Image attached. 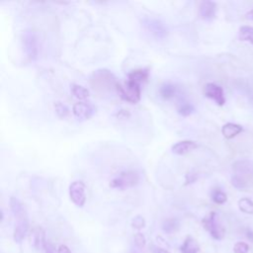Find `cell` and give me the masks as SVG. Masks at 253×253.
I'll list each match as a JSON object with an SVG mask.
<instances>
[{
	"mask_svg": "<svg viewBox=\"0 0 253 253\" xmlns=\"http://www.w3.org/2000/svg\"><path fill=\"white\" fill-rule=\"evenodd\" d=\"M180 249L182 253H198L200 250V246L192 236L188 235L185 238Z\"/></svg>",
	"mask_w": 253,
	"mask_h": 253,
	"instance_id": "cell-17",
	"label": "cell"
},
{
	"mask_svg": "<svg viewBox=\"0 0 253 253\" xmlns=\"http://www.w3.org/2000/svg\"><path fill=\"white\" fill-rule=\"evenodd\" d=\"M10 208H11V212L14 215V217L17 219L21 216L27 215L26 209L24 207V205L15 197H11L10 199Z\"/></svg>",
	"mask_w": 253,
	"mask_h": 253,
	"instance_id": "cell-18",
	"label": "cell"
},
{
	"mask_svg": "<svg viewBox=\"0 0 253 253\" xmlns=\"http://www.w3.org/2000/svg\"><path fill=\"white\" fill-rule=\"evenodd\" d=\"M148 76L149 73L148 69H136L128 74V79L141 84L142 82H146L148 79Z\"/></svg>",
	"mask_w": 253,
	"mask_h": 253,
	"instance_id": "cell-19",
	"label": "cell"
},
{
	"mask_svg": "<svg viewBox=\"0 0 253 253\" xmlns=\"http://www.w3.org/2000/svg\"><path fill=\"white\" fill-rule=\"evenodd\" d=\"M58 253H71V251L65 244H62L58 248Z\"/></svg>",
	"mask_w": 253,
	"mask_h": 253,
	"instance_id": "cell-31",
	"label": "cell"
},
{
	"mask_svg": "<svg viewBox=\"0 0 253 253\" xmlns=\"http://www.w3.org/2000/svg\"><path fill=\"white\" fill-rule=\"evenodd\" d=\"M91 84L95 90L97 91H106L110 90L112 87H117L118 82L116 81V78L114 75L106 69L102 70H97L92 79H91Z\"/></svg>",
	"mask_w": 253,
	"mask_h": 253,
	"instance_id": "cell-5",
	"label": "cell"
},
{
	"mask_svg": "<svg viewBox=\"0 0 253 253\" xmlns=\"http://www.w3.org/2000/svg\"><path fill=\"white\" fill-rule=\"evenodd\" d=\"M177 112L183 117H188L195 112V108L190 102L182 100L177 107Z\"/></svg>",
	"mask_w": 253,
	"mask_h": 253,
	"instance_id": "cell-22",
	"label": "cell"
},
{
	"mask_svg": "<svg viewBox=\"0 0 253 253\" xmlns=\"http://www.w3.org/2000/svg\"><path fill=\"white\" fill-rule=\"evenodd\" d=\"M140 181V175L137 171L128 170L123 171L118 176H116L111 182L110 186L114 189L126 190L129 188H133L138 185Z\"/></svg>",
	"mask_w": 253,
	"mask_h": 253,
	"instance_id": "cell-6",
	"label": "cell"
},
{
	"mask_svg": "<svg viewBox=\"0 0 253 253\" xmlns=\"http://www.w3.org/2000/svg\"><path fill=\"white\" fill-rule=\"evenodd\" d=\"M247 18L250 20H253V10H251L248 14H247Z\"/></svg>",
	"mask_w": 253,
	"mask_h": 253,
	"instance_id": "cell-35",
	"label": "cell"
},
{
	"mask_svg": "<svg viewBox=\"0 0 253 253\" xmlns=\"http://www.w3.org/2000/svg\"><path fill=\"white\" fill-rule=\"evenodd\" d=\"M204 229L217 240H222L225 237L226 230L220 221V217L216 212L209 213L202 221Z\"/></svg>",
	"mask_w": 253,
	"mask_h": 253,
	"instance_id": "cell-3",
	"label": "cell"
},
{
	"mask_svg": "<svg viewBox=\"0 0 253 253\" xmlns=\"http://www.w3.org/2000/svg\"><path fill=\"white\" fill-rule=\"evenodd\" d=\"M71 92L73 96L79 100H85L89 97V91L85 87H83L78 84H73L71 86Z\"/></svg>",
	"mask_w": 253,
	"mask_h": 253,
	"instance_id": "cell-21",
	"label": "cell"
},
{
	"mask_svg": "<svg viewBox=\"0 0 253 253\" xmlns=\"http://www.w3.org/2000/svg\"><path fill=\"white\" fill-rule=\"evenodd\" d=\"M86 186L82 181H74L69 186V197L72 203L82 208L86 202Z\"/></svg>",
	"mask_w": 253,
	"mask_h": 253,
	"instance_id": "cell-8",
	"label": "cell"
},
{
	"mask_svg": "<svg viewBox=\"0 0 253 253\" xmlns=\"http://www.w3.org/2000/svg\"><path fill=\"white\" fill-rule=\"evenodd\" d=\"M234 253H248L249 252V245L245 242H236L233 246Z\"/></svg>",
	"mask_w": 253,
	"mask_h": 253,
	"instance_id": "cell-27",
	"label": "cell"
},
{
	"mask_svg": "<svg viewBox=\"0 0 253 253\" xmlns=\"http://www.w3.org/2000/svg\"><path fill=\"white\" fill-rule=\"evenodd\" d=\"M241 132H242V126L233 123H228L224 125V126L222 128V134L228 140L233 139Z\"/></svg>",
	"mask_w": 253,
	"mask_h": 253,
	"instance_id": "cell-16",
	"label": "cell"
},
{
	"mask_svg": "<svg viewBox=\"0 0 253 253\" xmlns=\"http://www.w3.org/2000/svg\"><path fill=\"white\" fill-rule=\"evenodd\" d=\"M22 45L26 57L32 62L36 61L39 57L40 50L39 37L36 32L32 30L25 31L22 35Z\"/></svg>",
	"mask_w": 253,
	"mask_h": 253,
	"instance_id": "cell-4",
	"label": "cell"
},
{
	"mask_svg": "<svg viewBox=\"0 0 253 253\" xmlns=\"http://www.w3.org/2000/svg\"><path fill=\"white\" fill-rule=\"evenodd\" d=\"M159 94L164 100H170L178 96L179 87L173 83H164L159 88Z\"/></svg>",
	"mask_w": 253,
	"mask_h": 253,
	"instance_id": "cell-15",
	"label": "cell"
},
{
	"mask_svg": "<svg viewBox=\"0 0 253 253\" xmlns=\"http://www.w3.org/2000/svg\"><path fill=\"white\" fill-rule=\"evenodd\" d=\"M197 178H198V175L195 173V172H193V171H190V172H188L187 174H186V185H189V184H192V183H194L196 180H197Z\"/></svg>",
	"mask_w": 253,
	"mask_h": 253,
	"instance_id": "cell-30",
	"label": "cell"
},
{
	"mask_svg": "<svg viewBox=\"0 0 253 253\" xmlns=\"http://www.w3.org/2000/svg\"><path fill=\"white\" fill-rule=\"evenodd\" d=\"M198 148V144L194 141L178 142L172 147V152L176 155H184Z\"/></svg>",
	"mask_w": 253,
	"mask_h": 253,
	"instance_id": "cell-14",
	"label": "cell"
},
{
	"mask_svg": "<svg viewBox=\"0 0 253 253\" xmlns=\"http://www.w3.org/2000/svg\"><path fill=\"white\" fill-rule=\"evenodd\" d=\"M45 253H56V249H55L54 245L48 243L47 248H46V250H45Z\"/></svg>",
	"mask_w": 253,
	"mask_h": 253,
	"instance_id": "cell-32",
	"label": "cell"
},
{
	"mask_svg": "<svg viewBox=\"0 0 253 253\" xmlns=\"http://www.w3.org/2000/svg\"><path fill=\"white\" fill-rule=\"evenodd\" d=\"M232 184L236 189L245 190L253 186V161L238 160L232 165Z\"/></svg>",
	"mask_w": 253,
	"mask_h": 253,
	"instance_id": "cell-1",
	"label": "cell"
},
{
	"mask_svg": "<svg viewBox=\"0 0 253 253\" xmlns=\"http://www.w3.org/2000/svg\"><path fill=\"white\" fill-rule=\"evenodd\" d=\"M116 90L122 99L133 104L140 102L142 97L141 84L129 79L126 81L124 85H121L120 83H118Z\"/></svg>",
	"mask_w": 253,
	"mask_h": 253,
	"instance_id": "cell-2",
	"label": "cell"
},
{
	"mask_svg": "<svg viewBox=\"0 0 253 253\" xmlns=\"http://www.w3.org/2000/svg\"><path fill=\"white\" fill-rule=\"evenodd\" d=\"M142 23L145 30L157 40H163L168 35L167 27L160 20L146 18L143 20Z\"/></svg>",
	"mask_w": 253,
	"mask_h": 253,
	"instance_id": "cell-7",
	"label": "cell"
},
{
	"mask_svg": "<svg viewBox=\"0 0 253 253\" xmlns=\"http://www.w3.org/2000/svg\"><path fill=\"white\" fill-rule=\"evenodd\" d=\"M177 228H178V223L174 219H168L162 225L163 231L168 233H171V232H175L177 230Z\"/></svg>",
	"mask_w": 253,
	"mask_h": 253,
	"instance_id": "cell-26",
	"label": "cell"
},
{
	"mask_svg": "<svg viewBox=\"0 0 253 253\" xmlns=\"http://www.w3.org/2000/svg\"><path fill=\"white\" fill-rule=\"evenodd\" d=\"M132 227H133L134 229H136V230H141V229H143V228L146 227V220H145L143 217L138 216V217H136V218L133 220V222H132Z\"/></svg>",
	"mask_w": 253,
	"mask_h": 253,
	"instance_id": "cell-29",
	"label": "cell"
},
{
	"mask_svg": "<svg viewBox=\"0 0 253 253\" xmlns=\"http://www.w3.org/2000/svg\"><path fill=\"white\" fill-rule=\"evenodd\" d=\"M238 38L242 42H248L253 46V27L251 26H242L239 29Z\"/></svg>",
	"mask_w": 253,
	"mask_h": 253,
	"instance_id": "cell-20",
	"label": "cell"
},
{
	"mask_svg": "<svg viewBox=\"0 0 253 253\" xmlns=\"http://www.w3.org/2000/svg\"><path fill=\"white\" fill-rule=\"evenodd\" d=\"M238 208L242 213L253 215V201L249 198H242L238 201Z\"/></svg>",
	"mask_w": 253,
	"mask_h": 253,
	"instance_id": "cell-23",
	"label": "cell"
},
{
	"mask_svg": "<svg viewBox=\"0 0 253 253\" xmlns=\"http://www.w3.org/2000/svg\"><path fill=\"white\" fill-rule=\"evenodd\" d=\"M199 13L202 19L206 21H211L216 17L217 4L213 1H203L200 5Z\"/></svg>",
	"mask_w": 253,
	"mask_h": 253,
	"instance_id": "cell-13",
	"label": "cell"
},
{
	"mask_svg": "<svg viewBox=\"0 0 253 253\" xmlns=\"http://www.w3.org/2000/svg\"><path fill=\"white\" fill-rule=\"evenodd\" d=\"M55 110H56L57 115L60 118H62V119H64V118H66L69 115L68 107L65 104H63V103H62L60 101L55 103Z\"/></svg>",
	"mask_w": 253,
	"mask_h": 253,
	"instance_id": "cell-24",
	"label": "cell"
},
{
	"mask_svg": "<svg viewBox=\"0 0 253 253\" xmlns=\"http://www.w3.org/2000/svg\"><path fill=\"white\" fill-rule=\"evenodd\" d=\"M154 253H170L169 251L168 250H166V249H163V248H155L154 249Z\"/></svg>",
	"mask_w": 253,
	"mask_h": 253,
	"instance_id": "cell-34",
	"label": "cell"
},
{
	"mask_svg": "<svg viewBox=\"0 0 253 253\" xmlns=\"http://www.w3.org/2000/svg\"><path fill=\"white\" fill-rule=\"evenodd\" d=\"M72 112H73V115L75 116V118L77 120L86 121V120H89L95 114L96 109L90 103L78 102V103H75L73 105Z\"/></svg>",
	"mask_w": 253,
	"mask_h": 253,
	"instance_id": "cell-10",
	"label": "cell"
},
{
	"mask_svg": "<svg viewBox=\"0 0 253 253\" xmlns=\"http://www.w3.org/2000/svg\"><path fill=\"white\" fill-rule=\"evenodd\" d=\"M212 200L216 203V204H219V205H223L227 202L228 200V196L225 192H223L222 190L220 189H216L213 191L212 193Z\"/></svg>",
	"mask_w": 253,
	"mask_h": 253,
	"instance_id": "cell-25",
	"label": "cell"
},
{
	"mask_svg": "<svg viewBox=\"0 0 253 253\" xmlns=\"http://www.w3.org/2000/svg\"><path fill=\"white\" fill-rule=\"evenodd\" d=\"M246 237H247L251 242H253V231L247 230V231H246Z\"/></svg>",
	"mask_w": 253,
	"mask_h": 253,
	"instance_id": "cell-33",
	"label": "cell"
},
{
	"mask_svg": "<svg viewBox=\"0 0 253 253\" xmlns=\"http://www.w3.org/2000/svg\"><path fill=\"white\" fill-rule=\"evenodd\" d=\"M29 219L27 215L17 218V222L14 228V240L17 243H21L25 238L29 231Z\"/></svg>",
	"mask_w": 253,
	"mask_h": 253,
	"instance_id": "cell-12",
	"label": "cell"
},
{
	"mask_svg": "<svg viewBox=\"0 0 253 253\" xmlns=\"http://www.w3.org/2000/svg\"><path fill=\"white\" fill-rule=\"evenodd\" d=\"M204 94L207 98L215 101L219 106H223L226 103L224 89L216 83H207L204 87Z\"/></svg>",
	"mask_w": 253,
	"mask_h": 253,
	"instance_id": "cell-9",
	"label": "cell"
},
{
	"mask_svg": "<svg viewBox=\"0 0 253 253\" xmlns=\"http://www.w3.org/2000/svg\"><path fill=\"white\" fill-rule=\"evenodd\" d=\"M135 243L138 247L140 248H145L146 247V244H147V239H146V236L141 233V232H138L135 234Z\"/></svg>",
	"mask_w": 253,
	"mask_h": 253,
	"instance_id": "cell-28",
	"label": "cell"
},
{
	"mask_svg": "<svg viewBox=\"0 0 253 253\" xmlns=\"http://www.w3.org/2000/svg\"><path fill=\"white\" fill-rule=\"evenodd\" d=\"M30 241L37 251H45L47 248L46 232L43 228L36 227L30 233Z\"/></svg>",
	"mask_w": 253,
	"mask_h": 253,
	"instance_id": "cell-11",
	"label": "cell"
}]
</instances>
